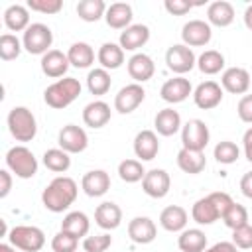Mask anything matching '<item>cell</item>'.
Masks as SVG:
<instances>
[{
  "instance_id": "cell-1",
  "label": "cell",
  "mask_w": 252,
  "mask_h": 252,
  "mask_svg": "<svg viewBox=\"0 0 252 252\" xmlns=\"http://www.w3.org/2000/svg\"><path fill=\"white\" fill-rule=\"evenodd\" d=\"M77 193H79V189H77L75 179H71L67 175H59L43 189L41 203L51 213H63L75 203Z\"/></svg>"
},
{
  "instance_id": "cell-2",
  "label": "cell",
  "mask_w": 252,
  "mask_h": 252,
  "mask_svg": "<svg viewBox=\"0 0 252 252\" xmlns=\"http://www.w3.org/2000/svg\"><path fill=\"white\" fill-rule=\"evenodd\" d=\"M79 94H81V83L75 77H63L45 89L43 100L47 106L61 110V108H67Z\"/></svg>"
},
{
  "instance_id": "cell-3",
  "label": "cell",
  "mask_w": 252,
  "mask_h": 252,
  "mask_svg": "<svg viewBox=\"0 0 252 252\" xmlns=\"http://www.w3.org/2000/svg\"><path fill=\"white\" fill-rule=\"evenodd\" d=\"M8 130L16 142H32L37 134L35 116L26 106H14L8 112Z\"/></svg>"
},
{
  "instance_id": "cell-4",
  "label": "cell",
  "mask_w": 252,
  "mask_h": 252,
  "mask_svg": "<svg viewBox=\"0 0 252 252\" xmlns=\"http://www.w3.org/2000/svg\"><path fill=\"white\" fill-rule=\"evenodd\" d=\"M6 167L20 179H30L37 173V159L26 146H14L6 152Z\"/></svg>"
},
{
  "instance_id": "cell-5",
  "label": "cell",
  "mask_w": 252,
  "mask_h": 252,
  "mask_svg": "<svg viewBox=\"0 0 252 252\" xmlns=\"http://www.w3.org/2000/svg\"><path fill=\"white\" fill-rule=\"evenodd\" d=\"M8 240L14 248H20L24 252H39L45 244V234L37 226L18 224L8 232Z\"/></svg>"
},
{
  "instance_id": "cell-6",
  "label": "cell",
  "mask_w": 252,
  "mask_h": 252,
  "mask_svg": "<svg viewBox=\"0 0 252 252\" xmlns=\"http://www.w3.org/2000/svg\"><path fill=\"white\" fill-rule=\"evenodd\" d=\"M51 43H53V32H51V28L45 26V24H39V22L30 24V28L24 32V37H22L24 49L28 53H32V55H41L43 57L49 51Z\"/></svg>"
},
{
  "instance_id": "cell-7",
  "label": "cell",
  "mask_w": 252,
  "mask_h": 252,
  "mask_svg": "<svg viewBox=\"0 0 252 252\" xmlns=\"http://www.w3.org/2000/svg\"><path fill=\"white\" fill-rule=\"evenodd\" d=\"M209 138H211L209 126L199 118H191L185 126H181V142L185 150L203 152L209 144Z\"/></svg>"
},
{
  "instance_id": "cell-8",
  "label": "cell",
  "mask_w": 252,
  "mask_h": 252,
  "mask_svg": "<svg viewBox=\"0 0 252 252\" xmlns=\"http://www.w3.org/2000/svg\"><path fill=\"white\" fill-rule=\"evenodd\" d=\"M165 63L167 69L177 73L179 77L189 73L195 65H197V57L193 53L191 47H187L185 43H173L167 51H165Z\"/></svg>"
},
{
  "instance_id": "cell-9",
  "label": "cell",
  "mask_w": 252,
  "mask_h": 252,
  "mask_svg": "<svg viewBox=\"0 0 252 252\" xmlns=\"http://www.w3.org/2000/svg\"><path fill=\"white\" fill-rule=\"evenodd\" d=\"M146 98V91L142 85L138 83H130L126 87H122L116 96H114V110H118L120 114H130L134 112Z\"/></svg>"
},
{
  "instance_id": "cell-10",
  "label": "cell",
  "mask_w": 252,
  "mask_h": 252,
  "mask_svg": "<svg viewBox=\"0 0 252 252\" xmlns=\"http://www.w3.org/2000/svg\"><path fill=\"white\" fill-rule=\"evenodd\" d=\"M57 144L61 150H65L67 154H81L87 150L89 146V136L87 132L77 126V124H67L59 130V138H57Z\"/></svg>"
},
{
  "instance_id": "cell-11",
  "label": "cell",
  "mask_w": 252,
  "mask_h": 252,
  "mask_svg": "<svg viewBox=\"0 0 252 252\" xmlns=\"http://www.w3.org/2000/svg\"><path fill=\"white\" fill-rule=\"evenodd\" d=\"M213 30L209 22L203 20H189L181 30V39L187 47H203L211 41Z\"/></svg>"
},
{
  "instance_id": "cell-12",
  "label": "cell",
  "mask_w": 252,
  "mask_h": 252,
  "mask_svg": "<svg viewBox=\"0 0 252 252\" xmlns=\"http://www.w3.org/2000/svg\"><path fill=\"white\" fill-rule=\"evenodd\" d=\"M169 187H171V179L165 169H158V167L150 169L142 179V189L152 199H163L169 193Z\"/></svg>"
},
{
  "instance_id": "cell-13",
  "label": "cell",
  "mask_w": 252,
  "mask_h": 252,
  "mask_svg": "<svg viewBox=\"0 0 252 252\" xmlns=\"http://www.w3.org/2000/svg\"><path fill=\"white\" fill-rule=\"evenodd\" d=\"M220 85L224 91H228L232 94H244L252 85V77L242 67H228L222 71Z\"/></svg>"
},
{
  "instance_id": "cell-14",
  "label": "cell",
  "mask_w": 252,
  "mask_h": 252,
  "mask_svg": "<svg viewBox=\"0 0 252 252\" xmlns=\"http://www.w3.org/2000/svg\"><path fill=\"white\" fill-rule=\"evenodd\" d=\"M193 100L199 108L203 110H211L215 106L220 104L222 100V87L215 81H205L201 85H197V89L193 91Z\"/></svg>"
},
{
  "instance_id": "cell-15",
  "label": "cell",
  "mask_w": 252,
  "mask_h": 252,
  "mask_svg": "<svg viewBox=\"0 0 252 252\" xmlns=\"http://www.w3.org/2000/svg\"><path fill=\"white\" fill-rule=\"evenodd\" d=\"M159 94H161V98L165 102L177 104V102H183L189 94H193V87H191L189 79H185V77H173V79H167L161 85Z\"/></svg>"
},
{
  "instance_id": "cell-16",
  "label": "cell",
  "mask_w": 252,
  "mask_h": 252,
  "mask_svg": "<svg viewBox=\"0 0 252 252\" xmlns=\"http://www.w3.org/2000/svg\"><path fill=\"white\" fill-rule=\"evenodd\" d=\"M148 39H150V28L144 24H132L124 32H120L118 45L124 51H136V49L144 47L148 43Z\"/></svg>"
},
{
  "instance_id": "cell-17",
  "label": "cell",
  "mask_w": 252,
  "mask_h": 252,
  "mask_svg": "<svg viewBox=\"0 0 252 252\" xmlns=\"http://www.w3.org/2000/svg\"><path fill=\"white\" fill-rule=\"evenodd\" d=\"M158 228L150 217H134L128 222V236L136 244H150L156 240Z\"/></svg>"
},
{
  "instance_id": "cell-18",
  "label": "cell",
  "mask_w": 252,
  "mask_h": 252,
  "mask_svg": "<svg viewBox=\"0 0 252 252\" xmlns=\"http://www.w3.org/2000/svg\"><path fill=\"white\" fill-rule=\"evenodd\" d=\"M41 71H43V75H47L49 79H57L59 81V77H63L65 73H67V69H69V57H67V53H63V51H59V49H49L43 57H41Z\"/></svg>"
},
{
  "instance_id": "cell-19",
  "label": "cell",
  "mask_w": 252,
  "mask_h": 252,
  "mask_svg": "<svg viewBox=\"0 0 252 252\" xmlns=\"http://www.w3.org/2000/svg\"><path fill=\"white\" fill-rule=\"evenodd\" d=\"M154 71H156V65H154V59L146 53H134L130 59H128V75L134 79V83H146L154 77Z\"/></svg>"
},
{
  "instance_id": "cell-20",
  "label": "cell",
  "mask_w": 252,
  "mask_h": 252,
  "mask_svg": "<svg viewBox=\"0 0 252 252\" xmlns=\"http://www.w3.org/2000/svg\"><path fill=\"white\" fill-rule=\"evenodd\" d=\"M159 152V142L154 130H140L134 138V154L142 161H150L158 156Z\"/></svg>"
},
{
  "instance_id": "cell-21",
  "label": "cell",
  "mask_w": 252,
  "mask_h": 252,
  "mask_svg": "<svg viewBox=\"0 0 252 252\" xmlns=\"http://www.w3.org/2000/svg\"><path fill=\"white\" fill-rule=\"evenodd\" d=\"M81 187L89 197H102L110 189V177L104 169H93L83 175Z\"/></svg>"
},
{
  "instance_id": "cell-22",
  "label": "cell",
  "mask_w": 252,
  "mask_h": 252,
  "mask_svg": "<svg viewBox=\"0 0 252 252\" xmlns=\"http://www.w3.org/2000/svg\"><path fill=\"white\" fill-rule=\"evenodd\" d=\"M94 222L104 230H114L122 222V209L112 201H104L94 211Z\"/></svg>"
},
{
  "instance_id": "cell-23",
  "label": "cell",
  "mask_w": 252,
  "mask_h": 252,
  "mask_svg": "<svg viewBox=\"0 0 252 252\" xmlns=\"http://www.w3.org/2000/svg\"><path fill=\"white\" fill-rule=\"evenodd\" d=\"M110 120V106L104 100H93L83 108V122L89 128H102Z\"/></svg>"
},
{
  "instance_id": "cell-24",
  "label": "cell",
  "mask_w": 252,
  "mask_h": 252,
  "mask_svg": "<svg viewBox=\"0 0 252 252\" xmlns=\"http://www.w3.org/2000/svg\"><path fill=\"white\" fill-rule=\"evenodd\" d=\"M104 20L108 24V28L112 30H126L128 26H132V6L126 2H114L106 8Z\"/></svg>"
},
{
  "instance_id": "cell-25",
  "label": "cell",
  "mask_w": 252,
  "mask_h": 252,
  "mask_svg": "<svg viewBox=\"0 0 252 252\" xmlns=\"http://www.w3.org/2000/svg\"><path fill=\"white\" fill-rule=\"evenodd\" d=\"M207 20H209V26H217V28L230 26L234 22V8H232V4L226 2V0H217V2L209 4Z\"/></svg>"
},
{
  "instance_id": "cell-26",
  "label": "cell",
  "mask_w": 252,
  "mask_h": 252,
  "mask_svg": "<svg viewBox=\"0 0 252 252\" xmlns=\"http://www.w3.org/2000/svg\"><path fill=\"white\" fill-rule=\"evenodd\" d=\"M159 224L167 232H181L187 226V211L179 205H169L159 215Z\"/></svg>"
},
{
  "instance_id": "cell-27",
  "label": "cell",
  "mask_w": 252,
  "mask_h": 252,
  "mask_svg": "<svg viewBox=\"0 0 252 252\" xmlns=\"http://www.w3.org/2000/svg\"><path fill=\"white\" fill-rule=\"evenodd\" d=\"M154 126H156V132L159 136H173L181 128V116L173 108H163V110H159L156 114Z\"/></svg>"
},
{
  "instance_id": "cell-28",
  "label": "cell",
  "mask_w": 252,
  "mask_h": 252,
  "mask_svg": "<svg viewBox=\"0 0 252 252\" xmlns=\"http://www.w3.org/2000/svg\"><path fill=\"white\" fill-rule=\"evenodd\" d=\"M4 24L10 32H26L30 28V12L28 6L12 4L4 12Z\"/></svg>"
},
{
  "instance_id": "cell-29",
  "label": "cell",
  "mask_w": 252,
  "mask_h": 252,
  "mask_svg": "<svg viewBox=\"0 0 252 252\" xmlns=\"http://www.w3.org/2000/svg\"><path fill=\"white\" fill-rule=\"evenodd\" d=\"M96 59L100 63L102 69H118L122 63H124V49L118 45V43H112V41H106L98 47V53H96Z\"/></svg>"
},
{
  "instance_id": "cell-30",
  "label": "cell",
  "mask_w": 252,
  "mask_h": 252,
  "mask_svg": "<svg viewBox=\"0 0 252 252\" xmlns=\"http://www.w3.org/2000/svg\"><path fill=\"white\" fill-rule=\"evenodd\" d=\"M177 165H179L181 171H185L189 175H197V173H201L205 169L207 159H205L203 152H193V150L181 148L179 154H177Z\"/></svg>"
},
{
  "instance_id": "cell-31",
  "label": "cell",
  "mask_w": 252,
  "mask_h": 252,
  "mask_svg": "<svg viewBox=\"0 0 252 252\" xmlns=\"http://www.w3.org/2000/svg\"><path fill=\"white\" fill-rule=\"evenodd\" d=\"M177 246L181 252H205L207 236L201 228H185L177 238Z\"/></svg>"
},
{
  "instance_id": "cell-32",
  "label": "cell",
  "mask_w": 252,
  "mask_h": 252,
  "mask_svg": "<svg viewBox=\"0 0 252 252\" xmlns=\"http://www.w3.org/2000/svg\"><path fill=\"white\" fill-rule=\"evenodd\" d=\"M89 226H91L89 217H87L83 211H71V213H67V215L63 217V220H61V230H65V232H69V234H73V236H77V238L87 236Z\"/></svg>"
},
{
  "instance_id": "cell-33",
  "label": "cell",
  "mask_w": 252,
  "mask_h": 252,
  "mask_svg": "<svg viewBox=\"0 0 252 252\" xmlns=\"http://www.w3.org/2000/svg\"><path fill=\"white\" fill-rule=\"evenodd\" d=\"M67 57H69V63L77 69H87L94 63V49L85 43V41H77L69 47L67 51Z\"/></svg>"
},
{
  "instance_id": "cell-34",
  "label": "cell",
  "mask_w": 252,
  "mask_h": 252,
  "mask_svg": "<svg viewBox=\"0 0 252 252\" xmlns=\"http://www.w3.org/2000/svg\"><path fill=\"white\" fill-rule=\"evenodd\" d=\"M191 217H193V220L197 224H213L215 220L220 219L219 217V211L213 205V201L209 199V195L203 197V199H199V201H195V205L191 209Z\"/></svg>"
},
{
  "instance_id": "cell-35",
  "label": "cell",
  "mask_w": 252,
  "mask_h": 252,
  "mask_svg": "<svg viewBox=\"0 0 252 252\" xmlns=\"http://www.w3.org/2000/svg\"><path fill=\"white\" fill-rule=\"evenodd\" d=\"M110 85H112V81H110V73L106 69L96 67V69H91L89 71V75H87V87H89L91 94L102 96V94H106L110 91Z\"/></svg>"
},
{
  "instance_id": "cell-36",
  "label": "cell",
  "mask_w": 252,
  "mask_h": 252,
  "mask_svg": "<svg viewBox=\"0 0 252 252\" xmlns=\"http://www.w3.org/2000/svg\"><path fill=\"white\" fill-rule=\"evenodd\" d=\"M197 67L205 75H217L224 67V55L217 49H207L197 57Z\"/></svg>"
},
{
  "instance_id": "cell-37",
  "label": "cell",
  "mask_w": 252,
  "mask_h": 252,
  "mask_svg": "<svg viewBox=\"0 0 252 252\" xmlns=\"http://www.w3.org/2000/svg\"><path fill=\"white\" fill-rule=\"evenodd\" d=\"M43 165L53 173H65L71 167V158L61 148H51L43 154Z\"/></svg>"
},
{
  "instance_id": "cell-38",
  "label": "cell",
  "mask_w": 252,
  "mask_h": 252,
  "mask_svg": "<svg viewBox=\"0 0 252 252\" xmlns=\"http://www.w3.org/2000/svg\"><path fill=\"white\" fill-rule=\"evenodd\" d=\"M106 14V4L102 0H81L77 4V16L83 22H98Z\"/></svg>"
},
{
  "instance_id": "cell-39",
  "label": "cell",
  "mask_w": 252,
  "mask_h": 252,
  "mask_svg": "<svg viewBox=\"0 0 252 252\" xmlns=\"http://www.w3.org/2000/svg\"><path fill=\"white\" fill-rule=\"evenodd\" d=\"M118 175L126 183H138L144 179L146 169H144L140 159H124L118 163Z\"/></svg>"
},
{
  "instance_id": "cell-40",
  "label": "cell",
  "mask_w": 252,
  "mask_h": 252,
  "mask_svg": "<svg viewBox=\"0 0 252 252\" xmlns=\"http://www.w3.org/2000/svg\"><path fill=\"white\" fill-rule=\"evenodd\" d=\"M22 41L12 35V33H2L0 35V59L2 61H12L22 53Z\"/></svg>"
},
{
  "instance_id": "cell-41",
  "label": "cell",
  "mask_w": 252,
  "mask_h": 252,
  "mask_svg": "<svg viewBox=\"0 0 252 252\" xmlns=\"http://www.w3.org/2000/svg\"><path fill=\"white\" fill-rule=\"evenodd\" d=\"M215 159L219 161V163H224V165H228V163H234L238 158H240V150H238V146L234 144V142H230V140H222V142H219L217 146H215Z\"/></svg>"
},
{
  "instance_id": "cell-42",
  "label": "cell",
  "mask_w": 252,
  "mask_h": 252,
  "mask_svg": "<svg viewBox=\"0 0 252 252\" xmlns=\"http://www.w3.org/2000/svg\"><path fill=\"white\" fill-rule=\"evenodd\" d=\"M224 224L230 228V230H236L244 224H248V211L244 209V205H238V203H232L230 209L224 213L222 217Z\"/></svg>"
},
{
  "instance_id": "cell-43",
  "label": "cell",
  "mask_w": 252,
  "mask_h": 252,
  "mask_svg": "<svg viewBox=\"0 0 252 252\" xmlns=\"http://www.w3.org/2000/svg\"><path fill=\"white\" fill-rule=\"evenodd\" d=\"M77 246H79V238L65 232V230H59L51 238V250L53 252H75Z\"/></svg>"
},
{
  "instance_id": "cell-44",
  "label": "cell",
  "mask_w": 252,
  "mask_h": 252,
  "mask_svg": "<svg viewBox=\"0 0 252 252\" xmlns=\"http://www.w3.org/2000/svg\"><path fill=\"white\" fill-rule=\"evenodd\" d=\"M110 244H112L110 234H94V236H87L83 240V250L85 252H104Z\"/></svg>"
},
{
  "instance_id": "cell-45",
  "label": "cell",
  "mask_w": 252,
  "mask_h": 252,
  "mask_svg": "<svg viewBox=\"0 0 252 252\" xmlns=\"http://www.w3.org/2000/svg\"><path fill=\"white\" fill-rule=\"evenodd\" d=\"M28 10L39 12V14H57L63 8L61 0H28Z\"/></svg>"
},
{
  "instance_id": "cell-46",
  "label": "cell",
  "mask_w": 252,
  "mask_h": 252,
  "mask_svg": "<svg viewBox=\"0 0 252 252\" xmlns=\"http://www.w3.org/2000/svg\"><path fill=\"white\" fill-rule=\"evenodd\" d=\"M232 244L236 248L250 250L252 248V226L250 224H244V226L232 230Z\"/></svg>"
},
{
  "instance_id": "cell-47",
  "label": "cell",
  "mask_w": 252,
  "mask_h": 252,
  "mask_svg": "<svg viewBox=\"0 0 252 252\" xmlns=\"http://www.w3.org/2000/svg\"><path fill=\"white\" fill-rule=\"evenodd\" d=\"M209 199L213 201V205L217 207V211H219V217L222 219L224 217V213L230 209V205L234 203L232 201V197L228 195V193H224V191H215V193H211L209 195Z\"/></svg>"
},
{
  "instance_id": "cell-48",
  "label": "cell",
  "mask_w": 252,
  "mask_h": 252,
  "mask_svg": "<svg viewBox=\"0 0 252 252\" xmlns=\"http://www.w3.org/2000/svg\"><path fill=\"white\" fill-rule=\"evenodd\" d=\"M236 112H238V118H240L242 122L252 124V94H244V96L238 100Z\"/></svg>"
},
{
  "instance_id": "cell-49",
  "label": "cell",
  "mask_w": 252,
  "mask_h": 252,
  "mask_svg": "<svg viewBox=\"0 0 252 252\" xmlns=\"http://www.w3.org/2000/svg\"><path fill=\"white\" fill-rule=\"evenodd\" d=\"M163 6L171 16H183L193 8V4L187 2V0H165Z\"/></svg>"
},
{
  "instance_id": "cell-50",
  "label": "cell",
  "mask_w": 252,
  "mask_h": 252,
  "mask_svg": "<svg viewBox=\"0 0 252 252\" xmlns=\"http://www.w3.org/2000/svg\"><path fill=\"white\" fill-rule=\"evenodd\" d=\"M0 183H2L0 185V197L4 199L12 189V175L8 169H0Z\"/></svg>"
},
{
  "instance_id": "cell-51",
  "label": "cell",
  "mask_w": 252,
  "mask_h": 252,
  "mask_svg": "<svg viewBox=\"0 0 252 252\" xmlns=\"http://www.w3.org/2000/svg\"><path fill=\"white\" fill-rule=\"evenodd\" d=\"M205 252H238V248H236L232 242L222 240V242H217V244H213V246L205 248Z\"/></svg>"
},
{
  "instance_id": "cell-52",
  "label": "cell",
  "mask_w": 252,
  "mask_h": 252,
  "mask_svg": "<svg viewBox=\"0 0 252 252\" xmlns=\"http://www.w3.org/2000/svg\"><path fill=\"white\" fill-rule=\"evenodd\" d=\"M240 191H242L244 197L252 199V171H248V173L242 175V179H240Z\"/></svg>"
},
{
  "instance_id": "cell-53",
  "label": "cell",
  "mask_w": 252,
  "mask_h": 252,
  "mask_svg": "<svg viewBox=\"0 0 252 252\" xmlns=\"http://www.w3.org/2000/svg\"><path fill=\"white\" fill-rule=\"evenodd\" d=\"M242 144H244V156H246V159L252 163V126L244 132V136H242Z\"/></svg>"
},
{
  "instance_id": "cell-54",
  "label": "cell",
  "mask_w": 252,
  "mask_h": 252,
  "mask_svg": "<svg viewBox=\"0 0 252 252\" xmlns=\"http://www.w3.org/2000/svg\"><path fill=\"white\" fill-rule=\"evenodd\" d=\"M244 26H246L248 30H252V4L244 10Z\"/></svg>"
},
{
  "instance_id": "cell-55",
  "label": "cell",
  "mask_w": 252,
  "mask_h": 252,
  "mask_svg": "<svg viewBox=\"0 0 252 252\" xmlns=\"http://www.w3.org/2000/svg\"><path fill=\"white\" fill-rule=\"evenodd\" d=\"M0 252H16V248H14L12 244H6V242H2V244H0Z\"/></svg>"
},
{
  "instance_id": "cell-56",
  "label": "cell",
  "mask_w": 252,
  "mask_h": 252,
  "mask_svg": "<svg viewBox=\"0 0 252 252\" xmlns=\"http://www.w3.org/2000/svg\"><path fill=\"white\" fill-rule=\"evenodd\" d=\"M250 87H252V85H250Z\"/></svg>"
}]
</instances>
